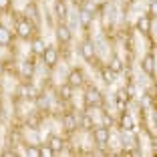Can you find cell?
<instances>
[{
	"label": "cell",
	"instance_id": "obj_29",
	"mask_svg": "<svg viewBox=\"0 0 157 157\" xmlns=\"http://www.w3.org/2000/svg\"><path fill=\"white\" fill-rule=\"evenodd\" d=\"M38 151H40V155H42V157H51V155H52L51 147H38Z\"/></svg>",
	"mask_w": 157,
	"mask_h": 157
},
{
	"label": "cell",
	"instance_id": "obj_4",
	"mask_svg": "<svg viewBox=\"0 0 157 157\" xmlns=\"http://www.w3.org/2000/svg\"><path fill=\"white\" fill-rule=\"evenodd\" d=\"M78 52H81V56H83L85 60L91 63V60L95 59V44H93L91 40H85L83 44H81V48H78Z\"/></svg>",
	"mask_w": 157,
	"mask_h": 157
},
{
	"label": "cell",
	"instance_id": "obj_22",
	"mask_svg": "<svg viewBox=\"0 0 157 157\" xmlns=\"http://www.w3.org/2000/svg\"><path fill=\"white\" fill-rule=\"evenodd\" d=\"M129 99H131V97L127 95V91H125V89H119V91H117V103H119L121 107H123L125 103L129 101Z\"/></svg>",
	"mask_w": 157,
	"mask_h": 157
},
{
	"label": "cell",
	"instance_id": "obj_32",
	"mask_svg": "<svg viewBox=\"0 0 157 157\" xmlns=\"http://www.w3.org/2000/svg\"><path fill=\"white\" fill-rule=\"evenodd\" d=\"M28 125H30V127H36V125H38V119L30 115V117H28Z\"/></svg>",
	"mask_w": 157,
	"mask_h": 157
},
{
	"label": "cell",
	"instance_id": "obj_19",
	"mask_svg": "<svg viewBox=\"0 0 157 157\" xmlns=\"http://www.w3.org/2000/svg\"><path fill=\"white\" fill-rule=\"evenodd\" d=\"M101 77H103L105 83H113V81H115V73H113L109 67H103L101 69Z\"/></svg>",
	"mask_w": 157,
	"mask_h": 157
},
{
	"label": "cell",
	"instance_id": "obj_7",
	"mask_svg": "<svg viewBox=\"0 0 157 157\" xmlns=\"http://www.w3.org/2000/svg\"><path fill=\"white\" fill-rule=\"evenodd\" d=\"M95 139H97L99 145L109 143V139H111V131H109V127H97V129H95Z\"/></svg>",
	"mask_w": 157,
	"mask_h": 157
},
{
	"label": "cell",
	"instance_id": "obj_20",
	"mask_svg": "<svg viewBox=\"0 0 157 157\" xmlns=\"http://www.w3.org/2000/svg\"><path fill=\"white\" fill-rule=\"evenodd\" d=\"M78 123H81V127H83V129H93V127H95L93 117L87 115V113H85V115H81V121H78Z\"/></svg>",
	"mask_w": 157,
	"mask_h": 157
},
{
	"label": "cell",
	"instance_id": "obj_24",
	"mask_svg": "<svg viewBox=\"0 0 157 157\" xmlns=\"http://www.w3.org/2000/svg\"><path fill=\"white\" fill-rule=\"evenodd\" d=\"M121 125H123V129H133V119H131V115L123 113V115H121Z\"/></svg>",
	"mask_w": 157,
	"mask_h": 157
},
{
	"label": "cell",
	"instance_id": "obj_13",
	"mask_svg": "<svg viewBox=\"0 0 157 157\" xmlns=\"http://www.w3.org/2000/svg\"><path fill=\"white\" fill-rule=\"evenodd\" d=\"M24 16L26 18H33V20H38V8L34 2H28L26 8H24Z\"/></svg>",
	"mask_w": 157,
	"mask_h": 157
},
{
	"label": "cell",
	"instance_id": "obj_25",
	"mask_svg": "<svg viewBox=\"0 0 157 157\" xmlns=\"http://www.w3.org/2000/svg\"><path fill=\"white\" fill-rule=\"evenodd\" d=\"M48 103H51V99L46 97V95H38V97H36L38 109H48Z\"/></svg>",
	"mask_w": 157,
	"mask_h": 157
},
{
	"label": "cell",
	"instance_id": "obj_33",
	"mask_svg": "<svg viewBox=\"0 0 157 157\" xmlns=\"http://www.w3.org/2000/svg\"><path fill=\"white\" fill-rule=\"evenodd\" d=\"M10 6V0H0V8H8Z\"/></svg>",
	"mask_w": 157,
	"mask_h": 157
},
{
	"label": "cell",
	"instance_id": "obj_27",
	"mask_svg": "<svg viewBox=\"0 0 157 157\" xmlns=\"http://www.w3.org/2000/svg\"><path fill=\"white\" fill-rule=\"evenodd\" d=\"M26 155H28V157H38V155H40V151H38L36 145H33V147L26 149Z\"/></svg>",
	"mask_w": 157,
	"mask_h": 157
},
{
	"label": "cell",
	"instance_id": "obj_21",
	"mask_svg": "<svg viewBox=\"0 0 157 157\" xmlns=\"http://www.w3.org/2000/svg\"><path fill=\"white\" fill-rule=\"evenodd\" d=\"M81 10H85V12H89V14H93V16H95L97 6H95V2H91V0H85V2H81Z\"/></svg>",
	"mask_w": 157,
	"mask_h": 157
},
{
	"label": "cell",
	"instance_id": "obj_30",
	"mask_svg": "<svg viewBox=\"0 0 157 157\" xmlns=\"http://www.w3.org/2000/svg\"><path fill=\"white\" fill-rule=\"evenodd\" d=\"M153 16H155V0L149 2V18H153Z\"/></svg>",
	"mask_w": 157,
	"mask_h": 157
},
{
	"label": "cell",
	"instance_id": "obj_23",
	"mask_svg": "<svg viewBox=\"0 0 157 157\" xmlns=\"http://www.w3.org/2000/svg\"><path fill=\"white\" fill-rule=\"evenodd\" d=\"M44 40H42V38H34L33 40V51L34 52H38V55H42V51H44Z\"/></svg>",
	"mask_w": 157,
	"mask_h": 157
},
{
	"label": "cell",
	"instance_id": "obj_17",
	"mask_svg": "<svg viewBox=\"0 0 157 157\" xmlns=\"http://www.w3.org/2000/svg\"><path fill=\"white\" fill-rule=\"evenodd\" d=\"M20 71H22V75L26 78H30L33 77V73H34V63H30V60H26V63H22V67H20Z\"/></svg>",
	"mask_w": 157,
	"mask_h": 157
},
{
	"label": "cell",
	"instance_id": "obj_1",
	"mask_svg": "<svg viewBox=\"0 0 157 157\" xmlns=\"http://www.w3.org/2000/svg\"><path fill=\"white\" fill-rule=\"evenodd\" d=\"M101 103H103V97H101V91L99 89H89L87 91V95H85V105L87 107H101Z\"/></svg>",
	"mask_w": 157,
	"mask_h": 157
},
{
	"label": "cell",
	"instance_id": "obj_26",
	"mask_svg": "<svg viewBox=\"0 0 157 157\" xmlns=\"http://www.w3.org/2000/svg\"><path fill=\"white\" fill-rule=\"evenodd\" d=\"M91 20H93V14L81 10V22H83V26H89V24H91Z\"/></svg>",
	"mask_w": 157,
	"mask_h": 157
},
{
	"label": "cell",
	"instance_id": "obj_14",
	"mask_svg": "<svg viewBox=\"0 0 157 157\" xmlns=\"http://www.w3.org/2000/svg\"><path fill=\"white\" fill-rule=\"evenodd\" d=\"M10 40H12V33H10L8 28L0 26V44L6 46V44H10Z\"/></svg>",
	"mask_w": 157,
	"mask_h": 157
},
{
	"label": "cell",
	"instance_id": "obj_2",
	"mask_svg": "<svg viewBox=\"0 0 157 157\" xmlns=\"http://www.w3.org/2000/svg\"><path fill=\"white\" fill-rule=\"evenodd\" d=\"M141 69H143L145 75L155 77V56H153V52H149V55L143 56V60H141Z\"/></svg>",
	"mask_w": 157,
	"mask_h": 157
},
{
	"label": "cell",
	"instance_id": "obj_11",
	"mask_svg": "<svg viewBox=\"0 0 157 157\" xmlns=\"http://www.w3.org/2000/svg\"><path fill=\"white\" fill-rule=\"evenodd\" d=\"M137 30L147 34L149 30H151V18H149V16H141V18L137 20Z\"/></svg>",
	"mask_w": 157,
	"mask_h": 157
},
{
	"label": "cell",
	"instance_id": "obj_16",
	"mask_svg": "<svg viewBox=\"0 0 157 157\" xmlns=\"http://www.w3.org/2000/svg\"><path fill=\"white\" fill-rule=\"evenodd\" d=\"M59 95H60V99H71V97H73V87H71L69 83L60 85V89H59Z\"/></svg>",
	"mask_w": 157,
	"mask_h": 157
},
{
	"label": "cell",
	"instance_id": "obj_31",
	"mask_svg": "<svg viewBox=\"0 0 157 157\" xmlns=\"http://www.w3.org/2000/svg\"><path fill=\"white\" fill-rule=\"evenodd\" d=\"M125 91H127V95H129V97H133V95H135V87H133V85H127V87H125Z\"/></svg>",
	"mask_w": 157,
	"mask_h": 157
},
{
	"label": "cell",
	"instance_id": "obj_8",
	"mask_svg": "<svg viewBox=\"0 0 157 157\" xmlns=\"http://www.w3.org/2000/svg\"><path fill=\"white\" fill-rule=\"evenodd\" d=\"M67 83H69L73 89L81 87V85H83V73H81V69H73V71H71V73H69V78H67Z\"/></svg>",
	"mask_w": 157,
	"mask_h": 157
},
{
	"label": "cell",
	"instance_id": "obj_28",
	"mask_svg": "<svg viewBox=\"0 0 157 157\" xmlns=\"http://www.w3.org/2000/svg\"><path fill=\"white\" fill-rule=\"evenodd\" d=\"M113 125V117L109 113H103V127H111Z\"/></svg>",
	"mask_w": 157,
	"mask_h": 157
},
{
	"label": "cell",
	"instance_id": "obj_9",
	"mask_svg": "<svg viewBox=\"0 0 157 157\" xmlns=\"http://www.w3.org/2000/svg\"><path fill=\"white\" fill-rule=\"evenodd\" d=\"M71 28L67 26V24H59L56 26V38H59V42H69L71 40Z\"/></svg>",
	"mask_w": 157,
	"mask_h": 157
},
{
	"label": "cell",
	"instance_id": "obj_5",
	"mask_svg": "<svg viewBox=\"0 0 157 157\" xmlns=\"http://www.w3.org/2000/svg\"><path fill=\"white\" fill-rule=\"evenodd\" d=\"M16 97H24V99H33L34 95H36V91H34L33 85H28V83H22L16 87V93H14Z\"/></svg>",
	"mask_w": 157,
	"mask_h": 157
},
{
	"label": "cell",
	"instance_id": "obj_6",
	"mask_svg": "<svg viewBox=\"0 0 157 157\" xmlns=\"http://www.w3.org/2000/svg\"><path fill=\"white\" fill-rule=\"evenodd\" d=\"M16 33H18L20 38H28L30 33H33V26H30V22H28L26 18H20L18 22H16Z\"/></svg>",
	"mask_w": 157,
	"mask_h": 157
},
{
	"label": "cell",
	"instance_id": "obj_18",
	"mask_svg": "<svg viewBox=\"0 0 157 157\" xmlns=\"http://www.w3.org/2000/svg\"><path fill=\"white\" fill-rule=\"evenodd\" d=\"M109 69H111L115 75L123 71V63H121V59H119V56H115V55H113V59H111V65H109Z\"/></svg>",
	"mask_w": 157,
	"mask_h": 157
},
{
	"label": "cell",
	"instance_id": "obj_15",
	"mask_svg": "<svg viewBox=\"0 0 157 157\" xmlns=\"http://www.w3.org/2000/svg\"><path fill=\"white\" fill-rule=\"evenodd\" d=\"M77 123H78V121H77V117H75L73 113H67V115H65V127L69 131L77 129Z\"/></svg>",
	"mask_w": 157,
	"mask_h": 157
},
{
	"label": "cell",
	"instance_id": "obj_10",
	"mask_svg": "<svg viewBox=\"0 0 157 157\" xmlns=\"http://www.w3.org/2000/svg\"><path fill=\"white\" fill-rule=\"evenodd\" d=\"M48 147H51L52 153H60L63 147H65V141L60 137H56V135H52V137H48Z\"/></svg>",
	"mask_w": 157,
	"mask_h": 157
},
{
	"label": "cell",
	"instance_id": "obj_3",
	"mask_svg": "<svg viewBox=\"0 0 157 157\" xmlns=\"http://www.w3.org/2000/svg\"><path fill=\"white\" fill-rule=\"evenodd\" d=\"M42 59L48 67H55L56 60H59V52H56L55 46H44V51H42Z\"/></svg>",
	"mask_w": 157,
	"mask_h": 157
},
{
	"label": "cell",
	"instance_id": "obj_12",
	"mask_svg": "<svg viewBox=\"0 0 157 157\" xmlns=\"http://www.w3.org/2000/svg\"><path fill=\"white\" fill-rule=\"evenodd\" d=\"M55 14L59 18H67V14H69V8H67L65 0H56L55 2Z\"/></svg>",
	"mask_w": 157,
	"mask_h": 157
},
{
	"label": "cell",
	"instance_id": "obj_34",
	"mask_svg": "<svg viewBox=\"0 0 157 157\" xmlns=\"http://www.w3.org/2000/svg\"><path fill=\"white\" fill-rule=\"evenodd\" d=\"M2 155H4V157H14V155H16V153H14V151H10V149H6V151L2 153Z\"/></svg>",
	"mask_w": 157,
	"mask_h": 157
},
{
	"label": "cell",
	"instance_id": "obj_35",
	"mask_svg": "<svg viewBox=\"0 0 157 157\" xmlns=\"http://www.w3.org/2000/svg\"><path fill=\"white\" fill-rule=\"evenodd\" d=\"M2 71H4V67H2V63H0V75H2Z\"/></svg>",
	"mask_w": 157,
	"mask_h": 157
}]
</instances>
